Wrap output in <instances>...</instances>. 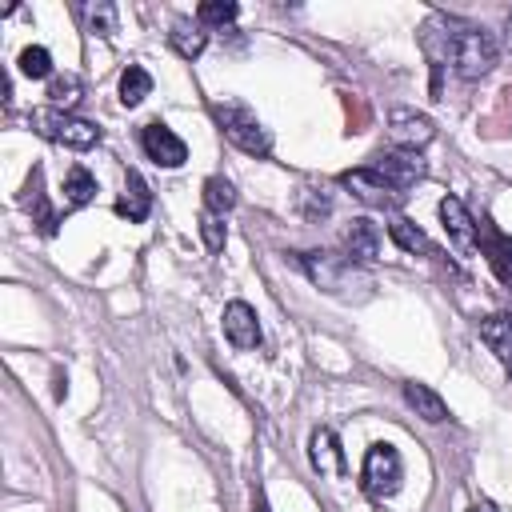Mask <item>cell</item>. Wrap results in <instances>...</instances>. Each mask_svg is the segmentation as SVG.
Here are the masks:
<instances>
[{"label":"cell","mask_w":512,"mask_h":512,"mask_svg":"<svg viewBox=\"0 0 512 512\" xmlns=\"http://www.w3.org/2000/svg\"><path fill=\"white\" fill-rule=\"evenodd\" d=\"M432 24L440 28V56L432 60L436 76L444 68L440 60H448L452 72L464 76V80H480L496 64V40L480 24H468V20H456V16H436Z\"/></svg>","instance_id":"1"},{"label":"cell","mask_w":512,"mask_h":512,"mask_svg":"<svg viewBox=\"0 0 512 512\" xmlns=\"http://www.w3.org/2000/svg\"><path fill=\"white\" fill-rule=\"evenodd\" d=\"M300 268L308 272V280L316 288H324L336 300H368L372 296V276L336 252H300Z\"/></svg>","instance_id":"2"},{"label":"cell","mask_w":512,"mask_h":512,"mask_svg":"<svg viewBox=\"0 0 512 512\" xmlns=\"http://www.w3.org/2000/svg\"><path fill=\"white\" fill-rule=\"evenodd\" d=\"M212 116H216V124L224 128V136H228L240 152H248V156H268V152H272V136H268V128L256 120V112H252L248 104L216 100V104H212Z\"/></svg>","instance_id":"3"},{"label":"cell","mask_w":512,"mask_h":512,"mask_svg":"<svg viewBox=\"0 0 512 512\" xmlns=\"http://www.w3.org/2000/svg\"><path fill=\"white\" fill-rule=\"evenodd\" d=\"M28 124L44 140H56L64 148H92L100 140V128L92 120H80V116L60 112V108H36V112H28Z\"/></svg>","instance_id":"4"},{"label":"cell","mask_w":512,"mask_h":512,"mask_svg":"<svg viewBox=\"0 0 512 512\" xmlns=\"http://www.w3.org/2000/svg\"><path fill=\"white\" fill-rule=\"evenodd\" d=\"M364 492L368 496H392L404 480V464H400V452L392 444H372L368 456H364Z\"/></svg>","instance_id":"5"},{"label":"cell","mask_w":512,"mask_h":512,"mask_svg":"<svg viewBox=\"0 0 512 512\" xmlns=\"http://www.w3.org/2000/svg\"><path fill=\"white\" fill-rule=\"evenodd\" d=\"M340 184L356 196V200H364V204H372V208H396L400 200H404V192L400 188H392L372 164H364V168H352V172H340Z\"/></svg>","instance_id":"6"},{"label":"cell","mask_w":512,"mask_h":512,"mask_svg":"<svg viewBox=\"0 0 512 512\" xmlns=\"http://www.w3.org/2000/svg\"><path fill=\"white\" fill-rule=\"evenodd\" d=\"M388 136H392L396 148H404V152H420V148L436 136V128H432V120H428L424 112L392 108V112H388Z\"/></svg>","instance_id":"7"},{"label":"cell","mask_w":512,"mask_h":512,"mask_svg":"<svg viewBox=\"0 0 512 512\" xmlns=\"http://www.w3.org/2000/svg\"><path fill=\"white\" fill-rule=\"evenodd\" d=\"M372 168H376L392 188H400L404 196H408V188H412L416 180H424V172H428L424 160H420V152H404V148L372 156Z\"/></svg>","instance_id":"8"},{"label":"cell","mask_w":512,"mask_h":512,"mask_svg":"<svg viewBox=\"0 0 512 512\" xmlns=\"http://www.w3.org/2000/svg\"><path fill=\"white\" fill-rule=\"evenodd\" d=\"M140 144H144V152L160 164V168H180L184 160H188V148H184V140L168 128V124H160V120H152V124H144V132H140Z\"/></svg>","instance_id":"9"},{"label":"cell","mask_w":512,"mask_h":512,"mask_svg":"<svg viewBox=\"0 0 512 512\" xmlns=\"http://www.w3.org/2000/svg\"><path fill=\"white\" fill-rule=\"evenodd\" d=\"M476 240H480L484 260L492 264L496 280L512 284V236H508V232H500L492 220H480V224H476Z\"/></svg>","instance_id":"10"},{"label":"cell","mask_w":512,"mask_h":512,"mask_svg":"<svg viewBox=\"0 0 512 512\" xmlns=\"http://www.w3.org/2000/svg\"><path fill=\"white\" fill-rule=\"evenodd\" d=\"M224 336H228L232 348H256V344H260V320H256V308L244 304V300L224 304Z\"/></svg>","instance_id":"11"},{"label":"cell","mask_w":512,"mask_h":512,"mask_svg":"<svg viewBox=\"0 0 512 512\" xmlns=\"http://www.w3.org/2000/svg\"><path fill=\"white\" fill-rule=\"evenodd\" d=\"M440 220H444V232L456 244V252H472L476 248V220L468 216L460 196H444L440 200Z\"/></svg>","instance_id":"12"},{"label":"cell","mask_w":512,"mask_h":512,"mask_svg":"<svg viewBox=\"0 0 512 512\" xmlns=\"http://www.w3.org/2000/svg\"><path fill=\"white\" fill-rule=\"evenodd\" d=\"M344 256L356 260V264H372L380 256V228L364 216H356L348 228H344Z\"/></svg>","instance_id":"13"},{"label":"cell","mask_w":512,"mask_h":512,"mask_svg":"<svg viewBox=\"0 0 512 512\" xmlns=\"http://www.w3.org/2000/svg\"><path fill=\"white\" fill-rule=\"evenodd\" d=\"M116 212H120L124 220H132V224L148 220V212H152V192H148V184H144L140 172H124V192H120V200H116Z\"/></svg>","instance_id":"14"},{"label":"cell","mask_w":512,"mask_h":512,"mask_svg":"<svg viewBox=\"0 0 512 512\" xmlns=\"http://www.w3.org/2000/svg\"><path fill=\"white\" fill-rule=\"evenodd\" d=\"M480 340L496 352V360L512 372V312H492L480 320Z\"/></svg>","instance_id":"15"},{"label":"cell","mask_w":512,"mask_h":512,"mask_svg":"<svg viewBox=\"0 0 512 512\" xmlns=\"http://www.w3.org/2000/svg\"><path fill=\"white\" fill-rule=\"evenodd\" d=\"M168 44L184 56V60H192V56H200L204 52V44H208V32H204V24L200 20H172V32H168Z\"/></svg>","instance_id":"16"},{"label":"cell","mask_w":512,"mask_h":512,"mask_svg":"<svg viewBox=\"0 0 512 512\" xmlns=\"http://www.w3.org/2000/svg\"><path fill=\"white\" fill-rule=\"evenodd\" d=\"M404 400L416 408V416L420 420H428V424H440V420H448V404L428 388V384H416V380H408L404 384Z\"/></svg>","instance_id":"17"},{"label":"cell","mask_w":512,"mask_h":512,"mask_svg":"<svg viewBox=\"0 0 512 512\" xmlns=\"http://www.w3.org/2000/svg\"><path fill=\"white\" fill-rule=\"evenodd\" d=\"M312 464L320 468V472H336V476H344L348 472V460H344V448H340V440L328 432V428H320V432H312Z\"/></svg>","instance_id":"18"},{"label":"cell","mask_w":512,"mask_h":512,"mask_svg":"<svg viewBox=\"0 0 512 512\" xmlns=\"http://www.w3.org/2000/svg\"><path fill=\"white\" fill-rule=\"evenodd\" d=\"M24 208L32 212V220L40 224L44 236L56 232V216L48 212V200H44V188H40V168H32V176H28V184H24Z\"/></svg>","instance_id":"19"},{"label":"cell","mask_w":512,"mask_h":512,"mask_svg":"<svg viewBox=\"0 0 512 512\" xmlns=\"http://www.w3.org/2000/svg\"><path fill=\"white\" fill-rule=\"evenodd\" d=\"M148 92H152V76H148V68L128 64L124 76H120V104H124V108H136Z\"/></svg>","instance_id":"20"},{"label":"cell","mask_w":512,"mask_h":512,"mask_svg":"<svg viewBox=\"0 0 512 512\" xmlns=\"http://www.w3.org/2000/svg\"><path fill=\"white\" fill-rule=\"evenodd\" d=\"M388 236H392V244L396 248H404V252H432V240L412 224V220H404V216H396L392 224H388Z\"/></svg>","instance_id":"21"},{"label":"cell","mask_w":512,"mask_h":512,"mask_svg":"<svg viewBox=\"0 0 512 512\" xmlns=\"http://www.w3.org/2000/svg\"><path fill=\"white\" fill-rule=\"evenodd\" d=\"M96 196V180H92V172L88 168H68V176H64V200L72 204V208H80V204H88Z\"/></svg>","instance_id":"22"},{"label":"cell","mask_w":512,"mask_h":512,"mask_svg":"<svg viewBox=\"0 0 512 512\" xmlns=\"http://www.w3.org/2000/svg\"><path fill=\"white\" fill-rule=\"evenodd\" d=\"M204 204H208L212 216H224V212H232V204H236V188H232L224 176H208V180H204Z\"/></svg>","instance_id":"23"},{"label":"cell","mask_w":512,"mask_h":512,"mask_svg":"<svg viewBox=\"0 0 512 512\" xmlns=\"http://www.w3.org/2000/svg\"><path fill=\"white\" fill-rule=\"evenodd\" d=\"M80 92H84V84H80V76H72V72L52 76V84H48V100H52V108H60V112H68V108L80 100Z\"/></svg>","instance_id":"24"},{"label":"cell","mask_w":512,"mask_h":512,"mask_svg":"<svg viewBox=\"0 0 512 512\" xmlns=\"http://www.w3.org/2000/svg\"><path fill=\"white\" fill-rule=\"evenodd\" d=\"M236 4L232 0H204L200 8H196V20L204 24V28H224V24H232L236 20Z\"/></svg>","instance_id":"25"},{"label":"cell","mask_w":512,"mask_h":512,"mask_svg":"<svg viewBox=\"0 0 512 512\" xmlns=\"http://www.w3.org/2000/svg\"><path fill=\"white\" fill-rule=\"evenodd\" d=\"M20 72H24L28 80H44V76H52V56H48V48L28 44V48L20 52Z\"/></svg>","instance_id":"26"},{"label":"cell","mask_w":512,"mask_h":512,"mask_svg":"<svg viewBox=\"0 0 512 512\" xmlns=\"http://www.w3.org/2000/svg\"><path fill=\"white\" fill-rule=\"evenodd\" d=\"M300 212H304L308 220H324V216L332 212V196H328L324 188H304V192H300Z\"/></svg>","instance_id":"27"},{"label":"cell","mask_w":512,"mask_h":512,"mask_svg":"<svg viewBox=\"0 0 512 512\" xmlns=\"http://www.w3.org/2000/svg\"><path fill=\"white\" fill-rule=\"evenodd\" d=\"M200 236H204L208 252H220V248H224V240H228V232H224V216L204 212V216H200Z\"/></svg>","instance_id":"28"},{"label":"cell","mask_w":512,"mask_h":512,"mask_svg":"<svg viewBox=\"0 0 512 512\" xmlns=\"http://www.w3.org/2000/svg\"><path fill=\"white\" fill-rule=\"evenodd\" d=\"M88 24H92V32L112 36V32H116V8H112V4H92V8H88Z\"/></svg>","instance_id":"29"},{"label":"cell","mask_w":512,"mask_h":512,"mask_svg":"<svg viewBox=\"0 0 512 512\" xmlns=\"http://www.w3.org/2000/svg\"><path fill=\"white\" fill-rule=\"evenodd\" d=\"M252 512H272V508H268V500H264V492H256V496H252Z\"/></svg>","instance_id":"30"},{"label":"cell","mask_w":512,"mask_h":512,"mask_svg":"<svg viewBox=\"0 0 512 512\" xmlns=\"http://www.w3.org/2000/svg\"><path fill=\"white\" fill-rule=\"evenodd\" d=\"M504 44L512 48V12H508V20H504Z\"/></svg>","instance_id":"31"},{"label":"cell","mask_w":512,"mask_h":512,"mask_svg":"<svg viewBox=\"0 0 512 512\" xmlns=\"http://www.w3.org/2000/svg\"><path fill=\"white\" fill-rule=\"evenodd\" d=\"M472 512H496V508H492L488 500H476V504H472Z\"/></svg>","instance_id":"32"}]
</instances>
